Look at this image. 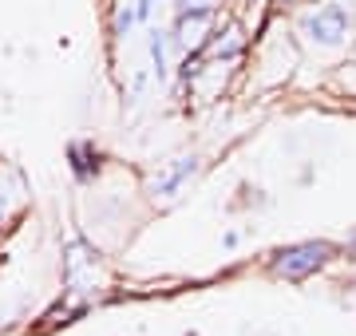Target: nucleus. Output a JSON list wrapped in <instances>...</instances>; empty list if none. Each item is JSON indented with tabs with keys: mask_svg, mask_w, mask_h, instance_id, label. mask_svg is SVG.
Segmentation results:
<instances>
[{
	"mask_svg": "<svg viewBox=\"0 0 356 336\" xmlns=\"http://www.w3.org/2000/svg\"><path fill=\"white\" fill-rule=\"evenodd\" d=\"M329 258H332L329 242H297V246H285L273 253V273L285 277V281H305L309 273H317Z\"/></svg>",
	"mask_w": 356,
	"mask_h": 336,
	"instance_id": "nucleus-1",
	"label": "nucleus"
},
{
	"mask_svg": "<svg viewBox=\"0 0 356 336\" xmlns=\"http://www.w3.org/2000/svg\"><path fill=\"white\" fill-rule=\"evenodd\" d=\"M305 32H309V40H317V44L332 48V44H341V40L348 36V16H344L341 4H329V8H321L317 16H309Z\"/></svg>",
	"mask_w": 356,
	"mask_h": 336,
	"instance_id": "nucleus-2",
	"label": "nucleus"
},
{
	"mask_svg": "<svg viewBox=\"0 0 356 336\" xmlns=\"http://www.w3.org/2000/svg\"><path fill=\"white\" fill-rule=\"evenodd\" d=\"M95 249H88L83 242H72V246L64 249V273H67V285L76 289V293H83V289H91V281H95Z\"/></svg>",
	"mask_w": 356,
	"mask_h": 336,
	"instance_id": "nucleus-3",
	"label": "nucleus"
},
{
	"mask_svg": "<svg viewBox=\"0 0 356 336\" xmlns=\"http://www.w3.org/2000/svg\"><path fill=\"white\" fill-rule=\"evenodd\" d=\"M194 170H198V158H194V155H191V158H178V167H170V170L163 174V178H154V194L170 198V194L178 190V186H182V182L191 178Z\"/></svg>",
	"mask_w": 356,
	"mask_h": 336,
	"instance_id": "nucleus-4",
	"label": "nucleus"
},
{
	"mask_svg": "<svg viewBox=\"0 0 356 336\" xmlns=\"http://www.w3.org/2000/svg\"><path fill=\"white\" fill-rule=\"evenodd\" d=\"M210 52H214V56H238V52H242V28L229 24L226 28V40H218Z\"/></svg>",
	"mask_w": 356,
	"mask_h": 336,
	"instance_id": "nucleus-5",
	"label": "nucleus"
},
{
	"mask_svg": "<svg viewBox=\"0 0 356 336\" xmlns=\"http://www.w3.org/2000/svg\"><path fill=\"white\" fill-rule=\"evenodd\" d=\"M182 16H210L218 8V0H178Z\"/></svg>",
	"mask_w": 356,
	"mask_h": 336,
	"instance_id": "nucleus-6",
	"label": "nucleus"
},
{
	"mask_svg": "<svg viewBox=\"0 0 356 336\" xmlns=\"http://www.w3.org/2000/svg\"><path fill=\"white\" fill-rule=\"evenodd\" d=\"M88 155H91V146H88V142H76V146H72V158H76V174H79V178H88V174H91Z\"/></svg>",
	"mask_w": 356,
	"mask_h": 336,
	"instance_id": "nucleus-7",
	"label": "nucleus"
},
{
	"mask_svg": "<svg viewBox=\"0 0 356 336\" xmlns=\"http://www.w3.org/2000/svg\"><path fill=\"white\" fill-rule=\"evenodd\" d=\"M151 56H154V72H159V79L166 76V48H163V36L154 32V40H151Z\"/></svg>",
	"mask_w": 356,
	"mask_h": 336,
	"instance_id": "nucleus-8",
	"label": "nucleus"
},
{
	"mask_svg": "<svg viewBox=\"0 0 356 336\" xmlns=\"http://www.w3.org/2000/svg\"><path fill=\"white\" fill-rule=\"evenodd\" d=\"M115 20H119V28H127L131 20H135V12H131V8H119V16H115Z\"/></svg>",
	"mask_w": 356,
	"mask_h": 336,
	"instance_id": "nucleus-9",
	"label": "nucleus"
},
{
	"mask_svg": "<svg viewBox=\"0 0 356 336\" xmlns=\"http://www.w3.org/2000/svg\"><path fill=\"white\" fill-rule=\"evenodd\" d=\"M151 4H154V0H139V8H135V16H147V12H151Z\"/></svg>",
	"mask_w": 356,
	"mask_h": 336,
	"instance_id": "nucleus-10",
	"label": "nucleus"
},
{
	"mask_svg": "<svg viewBox=\"0 0 356 336\" xmlns=\"http://www.w3.org/2000/svg\"><path fill=\"white\" fill-rule=\"evenodd\" d=\"M353 253H356V237H353Z\"/></svg>",
	"mask_w": 356,
	"mask_h": 336,
	"instance_id": "nucleus-11",
	"label": "nucleus"
}]
</instances>
